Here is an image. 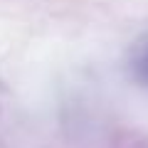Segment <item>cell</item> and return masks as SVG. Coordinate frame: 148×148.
<instances>
[{
    "mask_svg": "<svg viewBox=\"0 0 148 148\" xmlns=\"http://www.w3.org/2000/svg\"><path fill=\"white\" fill-rule=\"evenodd\" d=\"M136 77L148 84V47L136 57Z\"/></svg>",
    "mask_w": 148,
    "mask_h": 148,
    "instance_id": "cell-1",
    "label": "cell"
}]
</instances>
